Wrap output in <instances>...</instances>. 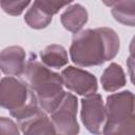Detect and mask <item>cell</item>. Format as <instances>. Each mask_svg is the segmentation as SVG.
Listing matches in <instances>:
<instances>
[{
    "instance_id": "obj_1",
    "label": "cell",
    "mask_w": 135,
    "mask_h": 135,
    "mask_svg": "<svg viewBox=\"0 0 135 135\" xmlns=\"http://www.w3.org/2000/svg\"><path fill=\"white\" fill-rule=\"evenodd\" d=\"M119 38L110 27L86 28L74 34L70 46L71 60L79 66L90 68L103 64L119 52Z\"/></svg>"
},
{
    "instance_id": "obj_2",
    "label": "cell",
    "mask_w": 135,
    "mask_h": 135,
    "mask_svg": "<svg viewBox=\"0 0 135 135\" xmlns=\"http://www.w3.org/2000/svg\"><path fill=\"white\" fill-rule=\"evenodd\" d=\"M21 77L35 95L39 107L46 114H50L64 93L61 76L39 62L36 56L31 54Z\"/></svg>"
},
{
    "instance_id": "obj_3",
    "label": "cell",
    "mask_w": 135,
    "mask_h": 135,
    "mask_svg": "<svg viewBox=\"0 0 135 135\" xmlns=\"http://www.w3.org/2000/svg\"><path fill=\"white\" fill-rule=\"evenodd\" d=\"M105 122L103 134H132L134 133V94L122 91L107 97L104 104Z\"/></svg>"
},
{
    "instance_id": "obj_4",
    "label": "cell",
    "mask_w": 135,
    "mask_h": 135,
    "mask_svg": "<svg viewBox=\"0 0 135 135\" xmlns=\"http://www.w3.org/2000/svg\"><path fill=\"white\" fill-rule=\"evenodd\" d=\"M78 99L69 92H64L59 103L50 113L51 121L54 126L56 134L75 135L79 133V124L77 121Z\"/></svg>"
},
{
    "instance_id": "obj_5",
    "label": "cell",
    "mask_w": 135,
    "mask_h": 135,
    "mask_svg": "<svg viewBox=\"0 0 135 135\" xmlns=\"http://www.w3.org/2000/svg\"><path fill=\"white\" fill-rule=\"evenodd\" d=\"M37 100L33 92L24 83L14 76L0 79V108L11 112L22 109L30 102Z\"/></svg>"
},
{
    "instance_id": "obj_6",
    "label": "cell",
    "mask_w": 135,
    "mask_h": 135,
    "mask_svg": "<svg viewBox=\"0 0 135 135\" xmlns=\"http://www.w3.org/2000/svg\"><path fill=\"white\" fill-rule=\"evenodd\" d=\"M80 118L90 133H102L105 122V109L100 94L93 93L81 99Z\"/></svg>"
},
{
    "instance_id": "obj_7",
    "label": "cell",
    "mask_w": 135,
    "mask_h": 135,
    "mask_svg": "<svg viewBox=\"0 0 135 135\" xmlns=\"http://www.w3.org/2000/svg\"><path fill=\"white\" fill-rule=\"evenodd\" d=\"M60 76L63 85L78 95L86 96L97 92V78L88 71L69 65L62 70Z\"/></svg>"
},
{
    "instance_id": "obj_8",
    "label": "cell",
    "mask_w": 135,
    "mask_h": 135,
    "mask_svg": "<svg viewBox=\"0 0 135 135\" xmlns=\"http://www.w3.org/2000/svg\"><path fill=\"white\" fill-rule=\"evenodd\" d=\"M17 123L20 131L25 135L56 134L51 119L40 107L17 119Z\"/></svg>"
},
{
    "instance_id": "obj_9",
    "label": "cell",
    "mask_w": 135,
    "mask_h": 135,
    "mask_svg": "<svg viewBox=\"0 0 135 135\" xmlns=\"http://www.w3.org/2000/svg\"><path fill=\"white\" fill-rule=\"evenodd\" d=\"M25 63V51L19 45H11L0 52V71L6 76H21Z\"/></svg>"
},
{
    "instance_id": "obj_10",
    "label": "cell",
    "mask_w": 135,
    "mask_h": 135,
    "mask_svg": "<svg viewBox=\"0 0 135 135\" xmlns=\"http://www.w3.org/2000/svg\"><path fill=\"white\" fill-rule=\"evenodd\" d=\"M88 19L89 15L85 7L78 3L70 5L60 16V21L63 27L74 34L83 27L88 22Z\"/></svg>"
},
{
    "instance_id": "obj_11",
    "label": "cell",
    "mask_w": 135,
    "mask_h": 135,
    "mask_svg": "<svg viewBox=\"0 0 135 135\" xmlns=\"http://www.w3.org/2000/svg\"><path fill=\"white\" fill-rule=\"evenodd\" d=\"M100 82L104 91L112 93L123 88L127 83V78L122 68L118 63L112 62L103 71Z\"/></svg>"
},
{
    "instance_id": "obj_12",
    "label": "cell",
    "mask_w": 135,
    "mask_h": 135,
    "mask_svg": "<svg viewBox=\"0 0 135 135\" xmlns=\"http://www.w3.org/2000/svg\"><path fill=\"white\" fill-rule=\"evenodd\" d=\"M41 62L50 69H61L69 62L68 52L60 44H50L40 53Z\"/></svg>"
},
{
    "instance_id": "obj_13",
    "label": "cell",
    "mask_w": 135,
    "mask_h": 135,
    "mask_svg": "<svg viewBox=\"0 0 135 135\" xmlns=\"http://www.w3.org/2000/svg\"><path fill=\"white\" fill-rule=\"evenodd\" d=\"M134 0H122L112 6V16L116 21L123 25L134 26L135 13H134Z\"/></svg>"
},
{
    "instance_id": "obj_14",
    "label": "cell",
    "mask_w": 135,
    "mask_h": 135,
    "mask_svg": "<svg viewBox=\"0 0 135 135\" xmlns=\"http://www.w3.org/2000/svg\"><path fill=\"white\" fill-rule=\"evenodd\" d=\"M52 18L53 16L42 12L34 3L31 5V7L24 15V21L30 27L34 30H41L46 27L52 22Z\"/></svg>"
},
{
    "instance_id": "obj_15",
    "label": "cell",
    "mask_w": 135,
    "mask_h": 135,
    "mask_svg": "<svg viewBox=\"0 0 135 135\" xmlns=\"http://www.w3.org/2000/svg\"><path fill=\"white\" fill-rule=\"evenodd\" d=\"M74 0H35L34 4L47 15H55L64 6L71 4Z\"/></svg>"
},
{
    "instance_id": "obj_16",
    "label": "cell",
    "mask_w": 135,
    "mask_h": 135,
    "mask_svg": "<svg viewBox=\"0 0 135 135\" xmlns=\"http://www.w3.org/2000/svg\"><path fill=\"white\" fill-rule=\"evenodd\" d=\"M31 0H0L1 8L11 16H19L28 6Z\"/></svg>"
},
{
    "instance_id": "obj_17",
    "label": "cell",
    "mask_w": 135,
    "mask_h": 135,
    "mask_svg": "<svg viewBox=\"0 0 135 135\" xmlns=\"http://www.w3.org/2000/svg\"><path fill=\"white\" fill-rule=\"evenodd\" d=\"M19 127L12 119L6 117H0V134H19Z\"/></svg>"
},
{
    "instance_id": "obj_18",
    "label": "cell",
    "mask_w": 135,
    "mask_h": 135,
    "mask_svg": "<svg viewBox=\"0 0 135 135\" xmlns=\"http://www.w3.org/2000/svg\"><path fill=\"white\" fill-rule=\"evenodd\" d=\"M101 1H102V3H103L104 5H107V6H113V5L117 4L118 2H120V1H122V0H101Z\"/></svg>"
}]
</instances>
